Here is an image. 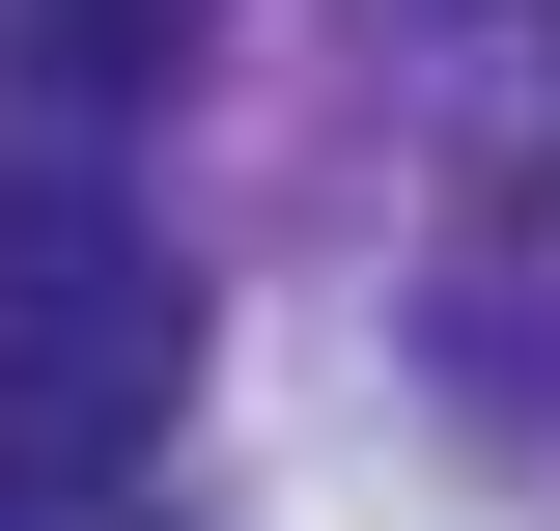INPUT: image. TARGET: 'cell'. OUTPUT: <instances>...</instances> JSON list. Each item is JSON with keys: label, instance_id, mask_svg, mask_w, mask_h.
<instances>
[{"label": "cell", "instance_id": "obj_1", "mask_svg": "<svg viewBox=\"0 0 560 531\" xmlns=\"http://www.w3.org/2000/svg\"><path fill=\"white\" fill-rule=\"evenodd\" d=\"M168 392H197V280L140 252L113 197H0V448L140 475V448H168Z\"/></svg>", "mask_w": 560, "mask_h": 531}, {"label": "cell", "instance_id": "obj_2", "mask_svg": "<svg viewBox=\"0 0 560 531\" xmlns=\"http://www.w3.org/2000/svg\"><path fill=\"white\" fill-rule=\"evenodd\" d=\"M197 28H224V0H0V57L57 84V113H168V84H197Z\"/></svg>", "mask_w": 560, "mask_h": 531}]
</instances>
